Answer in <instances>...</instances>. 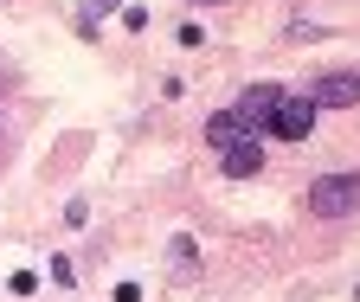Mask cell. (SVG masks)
<instances>
[{"mask_svg": "<svg viewBox=\"0 0 360 302\" xmlns=\"http://www.w3.org/2000/svg\"><path fill=\"white\" fill-rule=\"evenodd\" d=\"M245 136H251V129H245V116H238V110H219V116H206V142H212L219 155H225V148H238Z\"/></svg>", "mask_w": 360, "mask_h": 302, "instance_id": "obj_5", "label": "cell"}, {"mask_svg": "<svg viewBox=\"0 0 360 302\" xmlns=\"http://www.w3.org/2000/svg\"><path fill=\"white\" fill-rule=\"evenodd\" d=\"M309 212L315 219H354L360 212V174H322L309 187Z\"/></svg>", "mask_w": 360, "mask_h": 302, "instance_id": "obj_1", "label": "cell"}, {"mask_svg": "<svg viewBox=\"0 0 360 302\" xmlns=\"http://www.w3.org/2000/svg\"><path fill=\"white\" fill-rule=\"evenodd\" d=\"M116 302H142V283H116Z\"/></svg>", "mask_w": 360, "mask_h": 302, "instance_id": "obj_11", "label": "cell"}, {"mask_svg": "<svg viewBox=\"0 0 360 302\" xmlns=\"http://www.w3.org/2000/svg\"><path fill=\"white\" fill-rule=\"evenodd\" d=\"M277 97H283L277 84H251V91L238 97V116H245V129H251V136H257V129L270 122V110H277Z\"/></svg>", "mask_w": 360, "mask_h": 302, "instance_id": "obj_4", "label": "cell"}, {"mask_svg": "<svg viewBox=\"0 0 360 302\" xmlns=\"http://www.w3.org/2000/svg\"><path fill=\"white\" fill-rule=\"evenodd\" d=\"M309 103H315V110H354V103H360V71H328V77H315Z\"/></svg>", "mask_w": 360, "mask_h": 302, "instance_id": "obj_3", "label": "cell"}, {"mask_svg": "<svg viewBox=\"0 0 360 302\" xmlns=\"http://www.w3.org/2000/svg\"><path fill=\"white\" fill-rule=\"evenodd\" d=\"M187 7H225V0H187Z\"/></svg>", "mask_w": 360, "mask_h": 302, "instance_id": "obj_12", "label": "cell"}, {"mask_svg": "<svg viewBox=\"0 0 360 302\" xmlns=\"http://www.w3.org/2000/svg\"><path fill=\"white\" fill-rule=\"evenodd\" d=\"M7 296H39V270H13L7 277Z\"/></svg>", "mask_w": 360, "mask_h": 302, "instance_id": "obj_9", "label": "cell"}, {"mask_svg": "<svg viewBox=\"0 0 360 302\" xmlns=\"http://www.w3.org/2000/svg\"><path fill=\"white\" fill-rule=\"evenodd\" d=\"M52 283H77V264H71V257H65V251L52 257Z\"/></svg>", "mask_w": 360, "mask_h": 302, "instance_id": "obj_10", "label": "cell"}, {"mask_svg": "<svg viewBox=\"0 0 360 302\" xmlns=\"http://www.w3.org/2000/svg\"><path fill=\"white\" fill-rule=\"evenodd\" d=\"M264 129H270V136H277V142H302L309 129H315V103H309V97H290V91H283Z\"/></svg>", "mask_w": 360, "mask_h": 302, "instance_id": "obj_2", "label": "cell"}, {"mask_svg": "<svg viewBox=\"0 0 360 302\" xmlns=\"http://www.w3.org/2000/svg\"><path fill=\"white\" fill-rule=\"evenodd\" d=\"M116 7H122V0H84V13H77V26H84V39H90V32H97V20H103V13H116Z\"/></svg>", "mask_w": 360, "mask_h": 302, "instance_id": "obj_8", "label": "cell"}, {"mask_svg": "<svg viewBox=\"0 0 360 302\" xmlns=\"http://www.w3.org/2000/svg\"><path fill=\"white\" fill-rule=\"evenodd\" d=\"M167 270H174V283H193V277H200V244H193L187 232L167 244Z\"/></svg>", "mask_w": 360, "mask_h": 302, "instance_id": "obj_6", "label": "cell"}, {"mask_svg": "<svg viewBox=\"0 0 360 302\" xmlns=\"http://www.w3.org/2000/svg\"><path fill=\"white\" fill-rule=\"evenodd\" d=\"M257 161H264V155H257V136H245L238 148H225V155H219V167H225V174H232V180L257 174Z\"/></svg>", "mask_w": 360, "mask_h": 302, "instance_id": "obj_7", "label": "cell"}]
</instances>
